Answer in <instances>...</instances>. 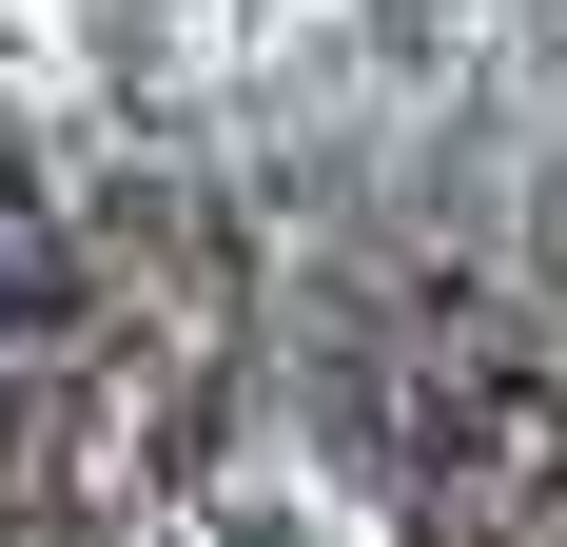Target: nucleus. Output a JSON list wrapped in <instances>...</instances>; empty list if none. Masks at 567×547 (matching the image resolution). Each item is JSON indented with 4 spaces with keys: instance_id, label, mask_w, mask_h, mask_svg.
Segmentation results:
<instances>
[{
    "instance_id": "1",
    "label": "nucleus",
    "mask_w": 567,
    "mask_h": 547,
    "mask_svg": "<svg viewBox=\"0 0 567 547\" xmlns=\"http://www.w3.org/2000/svg\"><path fill=\"white\" fill-rule=\"evenodd\" d=\"M372 431L451 528H548L567 508V372L509 313H411L372 332Z\"/></svg>"
},
{
    "instance_id": "2",
    "label": "nucleus",
    "mask_w": 567,
    "mask_h": 547,
    "mask_svg": "<svg viewBox=\"0 0 567 547\" xmlns=\"http://www.w3.org/2000/svg\"><path fill=\"white\" fill-rule=\"evenodd\" d=\"M59 293H79V255H59V216L0 176V352H20V332H59Z\"/></svg>"
}]
</instances>
